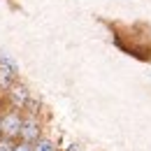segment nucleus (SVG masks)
I'll return each instance as SVG.
<instances>
[{"label": "nucleus", "instance_id": "obj_1", "mask_svg": "<svg viewBox=\"0 0 151 151\" xmlns=\"http://www.w3.org/2000/svg\"><path fill=\"white\" fill-rule=\"evenodd\" d=\"M2 135L9 137V139H19L21 137V126H23V112L17 109V107H5L2 112Z\"/></svg>", "mask_w": 151, "mask_h": 151}, {"label": "nucleus", "instance_id": "obj_2", "mask_svg": "<svg viewBox=\"0 0 151 151\" xmlns=\"http://www.w3.org/2000/svg\"><path fill=\"white\" fill-rule=\"evenodd\" d=\"M42 119L40 114H28L23 112V126H21V137L19 139H26V142H35L42 137Z\"/></svg>", "mask_w": 151, "mask_h": 151}, {"label": "nucleus", "instance_id": "obj_3", "mask_svg": "<svg viewBox=\"0 0 151 151\" xmlns=\"http://www.w3.org/2000/svg\"><path fill=\"white\" fill-rule=\"evenodd\" d=\"M5 98H7V105H9V107H17V109L23 112L26 102L30 100V91H28L23 84L14 81V84L9 86V91H5Z\"/></svg>", "mask_w": 151, "mask_h": 151}, {"label": "nucleus", "instance_id": "obj_4", "mask_svg": "<svg viewBox=\"0 0 151 151\" xmlns=\"http://www.w3.org/2000/svg\"><path fill=\"white\" fill-rule=\"evenodd\" d=\"M0 70H7V72H12V75L19 77V65L14 63V58L9 56V54H0Z\"/></svg>", "mask_w": 151, "mask_h": 151}, {"label": "nucleus", "instance_id": "obj_5", "mask_svg": "<svg viewBox=\"0 0 151 151\" xmlns=\"http://www.w3.org/2000/svg\"><path fill=\"white\" fill-rule=\"evenodd\" d=\"M33 151H58V147H56V142L54 139H49V137H40V139H35L33 142Z\"/></svg>", "mask_w": 151, "mask_h": 151}, {"label": "nucleus", "instance_id": "obj_6", "mask_svg": "<svg viewBox=\"0 0 151 151\" xmlns=\"http://www.w3.org/2000/svg\"><path fill=\"white\" fill-rule=\"evenodd\" d=\"M14 144H17V139H9V137L0 135V151H14Z\"/></svg>", "mask_w": 151, "mask_h": 151}, {"label": "nucleus", "instance_id": "obj_7", "mask_svg": "<svg viewBox=\"0 0 151 151\" xmlns=\"http://www.w3.org/2000/svg\"><path fill=\"white\" fill-rule=\"evenodd\" d=\"M14 151H33V142H26V139H17Z\"/></svg>", "mask_w": 151, "mask_h": 151}, {"label": "nucleus", "instance_id": "obj_8", "mask_svg": "<svg viewBox=\"0 0 151 151\" xmlns=\"http://www.w3.org/2000/svg\"><path fill=\"white\" fill-rule=\"evenodd\" d=\"M0 135H2V116H0Z\"/></svg>", "mask_w": 151, "mask_h": 151}]
</instances>
